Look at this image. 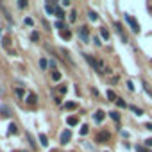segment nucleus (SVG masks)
Returning a JSON list of instances; mask_svg holds the SVG:
<instances>
[{
  "mask_svg": "<svg viewBox=\"0 0 152 152\" xmlns=\"http://www.w3.org/2000/svg\"><path fill=\"white\" fill-rule=\"evenodd\" d=\"M125 22H127L129 25H131V29H133L134 32H140V23L136 22V20L131 16V15H125Z\"/></svg>",
  "mask_w": 152,
  "mask_h": 152,
  "instance_id": "f257e3e1",
  "label": "nucleus"
},
{
  "mask_svg": "<svg viewBox=\"0 0 152 152\" xmlns=\"http://www.w3.org/2000/svg\"><path fill=\"white\" fill-rule=\"evenodd\" d=\"M79 36L82 38V41L88 43L90 41V29L86 27V25H84V27H81V29H79Z\"/></svg>",
  "mask_w": 152,
  "mask_h": 152,
  "instance_id": "f03ea898",
  "label": "nucleus"
},
{
  "mask_svg": "<svg viewBox=\"0 0 152 152\" xmlns=\"http://www.w3.org/2000/svg\"><path fill=\"white\" fill-rule=\"evenodd\" d=\"M97 141H98V143H106V141H109V133H108V131H100V133L97 134Z\"/></svg>",
  "mask_w": 152,
  "mask_h": 152,
  "instance_id": "7ed1b4c3",
  "label": "nucleus"
},
{
  "mask_svg": "<svg viewBox=\"0 0 152 152\" xmlns=\"http://www.w3.org/2000/svg\"><path fill=\"white\" fill-rule=\"evenodd\" d=\"M70 138H72V131H70V129H64L63 134H61V143L66 145V143L70 141Z\"/></svg>",
  "mask_w": 152,
  "mask_h": 152,
  "instance_id": "20e7f679",
  "label": "nucleus"
},
{
  "mask_svg": "<svg viewBox=\"0 0 152 152\" xmlns=\"http://www.w3.org/2000/svg\"><path fill=\"white\" fill-rule=\"evenodd\" d=\"M0 116H2V118L11 116V109L7 108V106H0Z\"/></svg>",
  "mask_w": 152,
  "mask_h": 152,
  "instance_id": "39448f33",
  "label": "nucleus"
},
{
  "mask_svg": "<svg viewBox=\"0 0 152 152\" xmlns=\"http://www.w3.org/2000/svg\"><path fill=\"white\" fill-rule=\"evenodd\" d=\"M36 102H38V95H36V93H29V95H27V104H29V106H34Z\"/></svg>",
  "mask_w": 152,
  "mask_h": 152,
  "instance_id": "423d86ee",
  "label": "nucleus"
},
{
  "mask_svg": "<svg viewBox=\"0 0 152 152\" xmlns=\"http://www.w3.org/2000/svg\"><path fill=\"white\" fill-rule=\"evenodd\" d=\"M93 116H95V122H102L106 115H104V111H100V109H98V111H97V113H95Z\"/></svg>",
  "mask_w": 152,
  "mask_h": 152,
  "instance_id": "0eeeda50",
  "label": "nucleus"
},
{
  "mask_svg": "<svg viewBox=\"0 0 152 152\" xmlns=\"http://www.w3.org/2000/svg\"><path fill=\"white\" fill-rule=\"evenodd\" d=\"M54 15H56L59 20H61V18H64V11H63L61 7H54Z\"/></svg>",
  "mask_w": 152,
  "mask_h": 152,
  "instance_id": "6e6552de",
  "label": "nucleus"
},
{
  "mask_svg": "<svg viewBox=\"0 0 152 152\" xmlns=\"http://www.w3.org/2000/svg\"><path fill=\"white\" fill-rule=\"evenodd\" d=\"M39 141H41L43 147H48V138L45 136V134H39Z\"/></svg>",
  "mask_w": 152,
  "mask_h": 152,
  "instance_id": "1a4fd4ad",
  "label": "nucleus"
},
{
  "mask_svg": "<svg viewBox=\"0 0 152 152\" xmlns=\"http://www.w3.org/2000/svg\"><path fill=\"white\" fill-rule=\"evenodd\" d=\"M100 36L106 39V41H109V32H108V29H104V27H102V29H100Z\"/></svg>",
  "mask_w": 152,
  "mask_h": 152,
  "instance_id": "9d476101",
  "label": "nucleus"
},
{
  "mask_svg": "<svg viewBox=\"0 0 152 152\" xmlns=\"http://www.w3.org/2000/svg\"><path fill=\"white\" fill-rule=\"evenodd\" d=\"M108 98H109L111 102H116V98H118V97L115 95V91H111V90H108Z\"/></svg>",
  "mask_w": 152,
  "mask_h": 152,
  "instance_id": "9b49d317",
  "label": "nucleus"
},
{
  "mask_svg": "<svg viewBox=\"0 0 152 152\" xmlns=\"http://www.w3.org/2000/svg\"><path fill=\"white\" fill-rule=\"evenodd\" d=\"M64 108H66L68 111H74V109H77V104L75 102H66V104H64Z\"/></svg>",
  "mask_w": 152,
  "mask_h": 152,
  "instance_id": "f8f14e48",
  "label": "nucleus"
},
{
  "mask_svg": "<svg viewBox=\"0 0 152 152\" xmlns=\"http://www.w3.org/2000/svg\"><path fill=\"white\" fill-rule=\"evenodd\" d=\"M66 122H68V125H70V127H74V125H77V123H79V120H77L75 116H70Z\"/></svg>",
  "mask_w": 152,
  "mask_h": 152,
  "instance_id": "ddd939ff",
  "label": "nucleus"
},
{
  "mask_svg": "<svg viewBox=\"0 0 152 152\" xmlns=\"http://www.w3.org/2000/svg\"><path fill=\"white\" fill-rule=\"evenodd\" d=\"M61 38H63V39H70V38H72V32H70L68 29H66V31H61Z\"/></svg>",
  "mask_w": 152,
  "mask_h": 152,
  "instance_id": "4468645a",
  "label": "nucleus"
},
{
  "mask_svg": "<svg viewBox=\"0 0 152 152\" xmlns=\"http://www.w3.org/2000/svg\"><path fill=\"white\" fill-rule=\"evenodd\" d=\"M7 133H9V134H18V127H16L15 123H11V125H9V131H7Z\"/></svg>",
  "mask_w": 152,
  "mask_h": 152,
  "instance_id": "2eb2a0df",
  "label": "nucleus"
},
{
  "mask_svg": "<svg viewBox=\"0 0 152 152\" xmlns=\"http://www.w3.org/2000/svg\"><path fill=\"white\" fill-rule=\"evenodd\" d=\"M109 116H111V118H113V120H115L116 123H118V122H120V115H118V113H116V111H111V113H109Z\"/></svg>",
  "mask_w": 152,
  "mask_h": 152,
  "instance_id": "dca6fc26",
  "label": "nucleus"
},
{
  "mask_svg": "<svg viewBox=\"0 0 152 152\" xmlns=\"http://www.w3.org/2000/svg\"><path fill=\"white\" fill-rule=\"evenodd\" d=\"M27 5H29V2H27V0H20V2H18V7H20V9H25Z\"/></svg>",
  "mask_w": 152,
  "mask_h": 152,
  "instance_id": "f3484780",
  "label": "nucleus"
},
{
  "mask_svg": "<svg viewBox=\"0 0 152 152\" xmlns=\"http://www.w3.org/2000/svg\"><path fill=\"white\" fill-rule=\"evenodd\" d=\"M9 45H11V39H9V38H4V39H2V47H4V48H7Z\"/></svg>",
  "mask_w": 152,
  "mask_h": 152,
  "instance_id": "a211bd4d",
  "label": "nucleus"
},
{
  "mask_svg": "<svg viewBox=\"0 0 152 152\" xmlns=\"http://www.w3.org/2000/svg\"><path fill=\"white\" fill-rule=\"evenodd\" d=\"M52 79H54V81H59V79H61V74H59L57 70H54L52 72Z\"/></svg>",
  "mask_w": 152,
  "mask_h": 152,
  "instance_id": "6ab92c4d",
  "label": "nucleus"
},
{
  "mask_svg": "<svg viewBox=\"0 0 152 152\" xmlns=\"http://www.w3.org/2000/svg\"><path fill=\"white\" fill-rule=\"evenodd\" d=\"M131 111H133V113H136V115H143V111H141V109H138L136 106H131Z\"/></svg>",
  "mask_w": 152,
  "mask_h": 152,
  "instance_id": "aec40b11",
  "label": "nucleus"
},
{
  "mask_svg": "<svg viewBox=\"0 0 152 152\" xmlns=\"http://www.w3.org/2000/svg\"><path fill=\"white\" fill-rule=\"evenodd\" d=\"M77 20V11H72L70 13V22H75Z\"/></svg>",
  "mask_w": 152,
  "mask_h": 152,
  "instance_id": "412c9836",
  "label": "nucleus"
},
{
  "mask_svg": "<svg viewBox=\"0 0 152 152\" xmlns=\"http://www.w3.org/2000/svg\"><path fill=\"white\" fill-rule=\"evenodd\" d=\"M116 106H118V108H125V102H123V98H116Z\"/></svg>",
  "mask_w": 152,
  "mask_h": 152,
  "instance_id": "4be33fe9",
  "label": "nucleus"
},
{
  "mask_svg": "<svg viewBox=\"0 0 152 152\" xmlns=\"http://www.w3.org/2000/svg\"><path fill=\"white\" fill-rule=\"evenodd\" d=\"M31 39H32V41H38V39H39V34H38V32H32V34H31Z\"/></svg>",
  "mask_w": 152,
  "mask_h": 152,
  "instance_id": "5701e85b",
  "label": "nucleus"
},
{
  "mask_svg": "<svg viewBox=\"0 0 152 152\" xmlns=\"http://www.w3.org/2000/svg\"><path fill=\"white\" fill-rule=\"evenodd\" d=\"M88 15H90V18H91V20H97V18H98V15H97V13H95V11H90V13H88Z\"/></svg>",
  "mask_w": 152,
  "mask_h": 152,
  "instance_id": "b1692460",
  "label": "nucleus"
},
{
  "mask_svg": "<svg viewBox=\"0 0 152 152\" xmlns=\"http://www.w3.org/2000/svg\"><path fill=\"white\" fill-rule=\"evenodd\" d=\"M47 13H48V15H52V13H54V5L47 4Z\"/></svg>",
  "mask_w": 152,
  "mask_h": 152,
  "instance_id": "393cba45",
  "label": "nucleus"
},
{
  "mask_svg": "<svg viewBox=\"0 0 152 152\" xmlns=\"http://www.w3.org/2000/svg\"><path fill=\"white\" fill-rule=\"evenodd\" d=\"M86 133H88V125H82V127H81V134H86Z\"/></svg>",
  "mask_w": 152,
  "mask_h": 152,
  "instance_id": "a878e982",
  "label": "nucleus"
},
{
  "mask_svg": "<svg viewBox=\"0 0 152 152\" xmlns=\"http://www.w3.org/2000/svg\"><path fill=\"white\" fill-rule=\"evenodd\" d=\"M59 93H61V95L66 93V86H59Z\"/></svg>",
  "mask_w": 152,
  "mask_h": 152,
  "instance_id": "bb28decb",
  "label": "nucleus"
},
{
  "mask_svg": "<svg viewBox=\"0 0 152 152\" xmlns=\"http://www.w3.org/2000/svg\"><path fill=\"white\" fill-rule=\"evenodd\" d=\"M25 25H34V22H32V18H25Z\"/></svg>",
  "mask_w": 152,
  "mask_h": 152,
  "instance_id": "cd10ccee",
  "label": "nucleus"
},
{
  "mask_svg": "<svg viewBox=\"0 0 152 152\" xmlns=\"http://www.w3.org/2000/svg\"><path fill=\"white\" fill-rule=\"evenodd\" d=\"M16 95L18 97H23V90L22 88H16Z\"/></svg>",
  "mask_w": 152,
  "mask_h": 152,
  "instance_id": "c85d7f7f",
  "label": "nucleus"
},
{
  "mask_svg": "<svg viewBox=\"0 0 152 152\" xmlns=\"http://www.w3.org/2000/svg\"><path fill=\"white\" fill-rule=\"evenodd\" d=\"M39 66H41V68H47V61H45V59H41V61H39Z\"/></svg>",
  "mask_w": 152,
  "mask_h": 152,
  "instance_id": "c756f323",
  "label": "nucleus"
},
{
  "mask_svg": "<svg viewBox=\"0 0 152 152\" xmlns=\"http://www.w3.org/2000/svg\"><path fill=\"white\" fill-rule=\"evenodd\" d=\"M127 88H129V90H131V91H134V86H133V82H131V81H129V82H127Z\"/></svg>",
  "mask_w": 152,
  "mask_h": 152,
  "instance_id": "7c9ffc66",
  "label": "nucleus"
},
{
  "mask_svg": "<svg viewBox=\"0 0 152 152\" xmlns=\"http://www.w3.org/2000/svg\"><path fill=\"white\" fill-rule=\"evenodd\" d=\"M56 29H64V27H63V22H57V23H56Z\"/></svg>",
  "mask_w": 152,
  "mask_h": 152,
  "instance_id": "2f4dec72",
  "label": "nucleus"
},
{
  "mask_svg": "<svg viewBox=\"0 0 152 152\" xmlns=\"http://www.w3.org/2000/svg\"><path fill=\"white\" fill-rule=\"evenodd\" d=\"M136 152H147V149H143V147H136Z\"/></svg>",
  "mask_w": 152,
  "mask_h": 152,
  "instance_id": "473e14b6",
  "label": "nucleus"
},
{
  "mask_svg": "<svg viewBox=\"0 0 152 152\" xmlns=\"http://www.w3.org/2000/svg\"><path fill=\"white\" fill-rule=\"evenodd\" d=\"M145 147H152V140H147V141H145Z\"/></svg>",
  "mask_w": 152,
  "mask_h": 152,
  "instance_id": "72a5a7b5",
  "label": "nucleus"
},
{
  "mask_svg": "<svg viewBox=\"0 0 152 152\" xmlns=\"http://www.w3.org/2000/svg\"><path fill=\"white\" fill-rule=\"evenodd\" d=\"M149 11H150V15H152V5H150V7H149Z\"/></svg>",
  "mask_w": 152,
  "mask_h": 152,
  "instance_id": "f704fd0d",
  "label": "nucleus"
},
{
  "mask_svg": "<svg viewBox=\"0 0 152 152\" xmlns=\"http://www.w3.org/2000/svg\"><path fill=\"white\" fill-rule=\"evenodd\" d=\"M15 152H22V150H15Z\"/></svg>",
  "mask_w": 152,
  "mask_h": 152,
  "instance_id": "c9c22d12",
  "label": "nucleus"
}]
</instances>
